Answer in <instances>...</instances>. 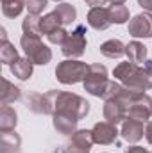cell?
<instances>
[{"mask_svg":"<svg viewBox=\"0 0 152 153\" xmlns=\"http://www.w3.org/2000/svg\"><path fill=\"white\" fill-rule=\"evenodd\" d=\"M43 98H45V116L57 114L81 121L90 112V102L75 93L50 89L43 93Z\"/></svg>","mask_w":152,"mask_h":153,"instance_id":"obj_1","label":"cell"},{"mask_svg":"<svg viewBox=\"0 0 152 153\" xmlns=\"http://www.w3.org/2000/svg\"><path fill=\"white\" fill-rule=\"evenodd\" d=\"M141 64L136 62H118L113 70L114 80H118L120 84H123L125 87L138 91V93H145L152 89V61L147 59Z\"/></svg>","mask_w":152,"mask_h":153,"instance_id":"obj_2","label":"cell"},{"mask_svg":"<svg viewBox=\"0 0 152 153\" xmlns=\"http://www.w3.org/2000/svg\"><path fill=\"white\" fill-rule=\"evenodd\" d=\"M20 46L25 52V57L32 62L45 66L52 61V50L41 41V36H31V34H22Z\"/></svg>","mask_w":152,"mask_h":153,"instance_id":"obj_3","label":"cell"},{"mask_svg":"<svg viewBox=\"0 0 152 153\" xmlns=\"http://www.w3.org/2000/svg\"><path fill=\"white\" fill-rule=\"evenodd\" d=\"M88 70H90V64H86L82 61L65 59L56 68V78L65 85L79 84V82H84V78L88 75Z\"/></svg>","mask_w":152,"mask_h":153,"instance_id":"obj_4","label":"cell"},{"mask_svg":"<svg viewBox=\"0 0 152 153\" xmlns=\"http://www.w3.org/2000/svg\"><path fill=\"white\" fill-rule=\"evenodd\" d=\"M109 76H108V68L104 64H90V70H88V75L84 78L82 85H84V91L90 93L91 96H97V98H104L106 94V89L109 85Z\"/></svg>","mask_w":152,"mask_h":153,"instance_id":"obj_5","label":"cell"},{"mask_svg":"<svg viewBox=\"0 0 152 153\" xmlns=\"http://www.w3.org/2000/svg\"><path fill=\"white\" fill-rule=\"evenodd\" d=\"M88 39H86V25H77L75 30L68 34L66 41L61 45V52L66 59H79L86 50Z\"/></svg>","mask_w":152,"mask_h":153,"instance_id":"obj_6","label":"cell"},{"mask_svg":"<svg viewBox=\"0 0 152 153\" xmlns=\"http://www.w3.org/2000/svg\"><path fill=\"white\" fill-rule=\"evenodd\" d=\"M127 117L140 119V121L147 123L152 117V96H149L147 93H138L132 98V102L129 103Z\"/></svg>","mask_w":152,"mask_h":153,"instance_id":"obj_7","label":"cell"},{"mask_svg":"<svg viewBox=\"0 0 152 153\" xmlns=\"http://www.w3.org/2000/svg\"><path fill=\"white\" fill-rule=\"evenodd\" d=\"M93 135L91 130L81 128L75 134L70 135V143L66 144V148L63 150V153H90L91 146H93Z\"/></svg>","mask_w":152,"mask_h":153,"instance_id":"obj_8","label":"cell"},{"mask_svg":"<svg viewBox=\"0 0 152 153\" xmlns=\"http://www.w3.org/2000/svg\"><path fill=\"white\" fill-rule=\"evenodd\" d=\"M129 36L132 38H152V13H140L132 20H129Z\"/></svg>","mask_w":152,"mask_h":153,"instance_id":"obj_9","label":"cell"},{"mask_svg":"<svg viewBox=\"0 0 152 153\" xmlns=\"http://www.w3.org/2000/svg\"><path fill=\"white\" fill-rule=\"evenodd\" d=\"M102 114H104L106 121H109L113 125H120L127 119V103L118 98H108V100H104Z\"/></svg>","mask_w":152,"mask_h":153,"instance_id":"obj_10","label":"cell"},{"mask_svg":"<svg viewBox=\"0 0 152 153\" xmlns=\"http://www.w3.org/2000/svg\"><path fill=\"white\" fill-rule=\"evenodd\" d=\"M118 128L116 125L109 123V121H99L93 125L91 128V135H93V143L95 144H102V146H108V144H113L118 137Z\"/></svg>","mask_w":152,"mask_h":153,"instance_id":"obj_11","label":"cell"},{"mask_svg":"<svg viewBox=\"0 0 152 153\" xmlns=\"http://www.w3.org/2000/svg\"><path fill=\"white\" fill-rule=\"evenodd\" d=\"M120 135H122L127 143L134 144V143H138V141H141V139H143V135H145V123H143V121H140V119L127 117V119L122 123Z\"/></svg>","mask_w":152,"mask_h":153,"instance_id":"obj_12","label":"cell"},{"mask_svg":"<svg viewBox=\"0 0 152 153\" xmlns=\"http://www.w3.org/2000/svg\"><path fill=\"white\" fill-rule=\"evenodd\" d=\"M88 25L95 30H106L111 25L109 9L108 7H91L88 13Z\"/></svg>","mask_w":152,"mask_h":153,"instance_id":"obj_13","label":"cell"},{"mask_svg":"<svg viewBox=\"0 0 152 153\" xmlns=\"http://www.w3.org/2000/svg\"><path fill=\"white\" fill-rule=\"evenodd\" d=\"M11 73L16 76L18 80H29L32 76V70H34V64L27 59V57H18L11 66H9Z\"/></svg>","mask_w":152,"mask_h":153,"instance_id":"obj_14","label":"cell"},{"mask_svg":"<svg viewBox=\"0 0 152 153\" xmlns=\"http://www.w3.org/2000/svg\"><path fill=\"white\" fill-rule=\"evenodd\" d=\"M125 55H127V61L131 62H136V64H141L147 61V46L140 41H131L125 45Z\"/></svg>","mask_w":152,"mask_h":153,"instance_id":"obj_15","label":"cell"},{"mask_svg":"<svg viewBox=\"0 0 152 153\" xmlns=\"http://www.w3.org/2000/svg\"><path fill=\"white\" fill-rule=\"evenodd\" d=\"M18 125V114L11 105H2L0 109V132H13Z\"/></svg>","mask_w":152,"mask_h":153,"instance_id":"obj_16","label":"cell"},{"mask_svg":"<svg viewBox=\"0 0 152 153\" xmlns=\"http://www.w3.org/2000/svg\"><path fill=\"white\" fill-rule=\"evenodd\" d=\"M22 98V89L11 84L7 78H2V94H0V103L2 105H11L16 100Z\"/></svg>","mask_w":152,"mask_h":153,"instance_id":"obj_17","label":"cell"},{"mask_svg":"<svg viewBox=\"0 0 152 153\" xmlns=\"http://www.w3.org/2000/svg\"><path fill=\"white\" fill-rule=\"evenodd\" d=\"M100 53L109 59H120L125 55V45L120 39H108L100 45Z\"/></svg>","mask_w":152,"mask_h":153,"instance_id":"obj_18","label":"cell"},{"mask_svg":"<svg viewBox=\"0 0 152 153\" xmlns=\"http://www.w3.org/2000/svg\"><path fill=\"white\" fill-rule=\"evenodd\" d=\"M77 123L75 119H72V117H66V116H52V125H54V128L59 132V134H63V135H72V134H75L77 130Z\"/></svg>","mask_w":152,"mask_h":153,"instance_id":"obj_19","label":"cell"},{"mask_svg":"<svg viewBox=\"0 0 152 153\" xmlns=\"http://www.w3.org/2000/svg\"><path fill=\"white\" fill-rule=\"evenodd\" d=\"M22 144L20 135L13 130V132H0V146H2V153H14L18 152Z\"/></svg>","mask_w":152,"mask_h":153,"instance_id":"obj_20","label":"cell"},{"mask_svg":"<svg viewBox=\"0 0 152 153\" xmlns=\"http://www.w3.org/2000/svg\"><path fill=\"white\" fill-rule=\"evenodd\" d=\"M39 27H41V34L48 36V34H52L54 30L61 29V27H63V22H61L59 14H57L56 11H52V13L41 16V23H39Z\"/></svg>","mask_w":152,"mask_h":153,"instance_id":"obj_21","label":"cell"},{"mask_svg":"<svg viewBox=\"0 0 152 153\" xmlns=\"http://www.w3.org/2000/svg\"><path fill=\"white\" fill-rule=\"evenodd\" d=\"M54 11L59 14L61 22H63V27L72 25V23L77 20V9H75V5H72V4L61 2V4H57V5H56V9H54Z\"/></svg>","mask_w":152,"mask_h":153,"instance_id":"obj_22","label":"cell"},{"mask_svg":"<svg viewBox=\"0 0 152 153\" xmlns=\"http://www.w3.org/2000/svg\"><path fill=\"white\" fill-rule=\"evenodd\" d=\"M109 18H111V23L116 25H123L131 20V13H129V7L123 5V4H116V5H109Z\"/></svg>","mask_w":152,"mask_h":153,"instance_id":"obj_23","label":"cell"},{"mask_svg":"<svg viewBox=\"0 0 152 153\" xmlns=\"http://www.w3.org/2000/svg\"><path fill=\"white\" fill-rule=\"evenodd\" d=\"M18 57L20 55H18V50L14 48V45L9 39H4L2 41V46H0V61H2V64L11 66Z\"/></svg>","mask_w":152,"mask_h":153,"instance_id":"obj_24","label":"cell"},{"mask_svg":"<svg viewBox=\"0 0 152 153\" xmlns=\"http://www.w3.org/2000/svg\"><path fill=\"white\" fill-rule=\"evenodd\" d=\"M25 9V0H2V13L5 18H16Z\"/></svg>","mask_w":152,"mask_h":153,"instance_id":"obj_25","label":"cell"},{"mask_svg":"<svg viewBox=\"0 0 152 153\" xmlns=\"http://www.w3.org/2000/svg\"><path fill=\"white\" fill-rule=\"evenodd\" d=\"M41 16L38 14H27L22 22V30L23 34H31V36H41Z\"/></svg>","mask_w":152,"mask_h":153,"instance_id":"obj_26","label":"cell"},{"mask_svg":"<svg viewBox=\"0 0 152 153\" xmlns=\"http://www.w3.org/2000/svg\"><path fill=\"white\" fill-rule=\"evenodd\" d=\"M48 5V0H25V9L29 14H41L45 7Z\"/></svg>","mask_w":152,"mask_h":153,"instance_id":"obj_27","label":"cell"},{"mask_svg":"<svg viewBox=\"0 0 152 153\" xmlns=\"http://www.w3.org/2000/svg\"><path fill=\"white\" fill-rule=\"evenodd\" d=\"M68 34H70V32H68V30H66L65 27H61V29L54 30L52 34H48V36H47V39H48V41H50L52 45H59V46H61V45H63V43L66 41Z\"/></svg>","mask_w":152,"mask_h":153,"instance_id":"obj_28","label":"cell"},{"mask_svg":"<svg viewBox=\"0 0 152 153\" xmlns=\"http://www.w3.org/2000/svg\"><path fill=\"white\" fill-rule=\"evenodd\" d=\"M123 153H150L147 148H143V146H136V144H132V146H129V148H125Z\"/></svg>","mask_w":152,"mask_h":153,"instance_id":"obj_29","label":"cell"},{"mask_svg":"<svg viewBox=\"0 0 152 153\" xmlns=\"http://www.w3.org/2000/svg\"><path fill=\"white\" fill-rule=\"evenodd\" d=\"M138 5L147 11V13H152V0H138Z\"/></svg>","mask_w":152,"mask_h":153,"instance_id":"obj_30","label":"cell"},{"mask_svg":"<svg viewBox=\"0 0 152 153\" xmlns=\"http://www.w3.org/2000/svg\"><path fill=\"white\" fill-rule=\"evenodd\" d=\"M145 139L149 144H152V121H147L145 125Z\"/></svg>","mask_w":152,"mask_h":153,"instance_id":"obj_31","label":"cell"},{"mask_svg":"<svg viewBox=\"0 0 152 153\" xmlns=\"http://www.w3.org/2000/svg\"><path fill=\"white\" fill-rule=\"evenodd\" d=\"M88 5H91V7H102L108 0H84Z\"/></svg>","mask_w":152,"mask_h":153,"instance_id":"obj_32","label":"cell"},{"mask_svg":"<svg viewBox=\"0 0 152 153\" xmlns=\"http://www.w3.org/2000/svg\"><path fill=\"white\" fill-rule=\"evenodd\" d=\"M111 5H116V4H125V0H108Z\"/></svg>","mask_w":152,"mask_h":153,"instance_id":"obj_33","label":"cell"},{"mask_svg":"<svg viewBox=\"0 0 152 153\" xmlns=\"http://www.w3.org/2000/svg\"><path fill=\"white\" fill-rule=\"evenodd\" d=\"M54 153H63V150H61V152H54Z\"/></svg>","mask_w":152,"mask_h":153,"instance_id":"obj_34","label":"cell"},{"mask_svg":"<svg viewBox=\"0 0 152 153\" xmlns=\"http://www.w3.org/2000/svg\"><path fill=\"white\" fill-rule=\"evenodd\" d=\"M54 2H63V0H54Z\"/></svg>","mask_w":152,"mask_h":153,"instance_id":"obj_35","label":"cell"},{"mask_svg":"<svg viewBox=\"0 0 152 153\" xmlns=\"http://www.w3.org/2000/svg\"><path fill=\"white\" fill-rule=\"evenodd\" d=\"M150 153H152V152H150Z\"/></svg>","mask_w":152,"mask_h":153,"instance_id":"obj_36","label":"cell"}]
</instances>
